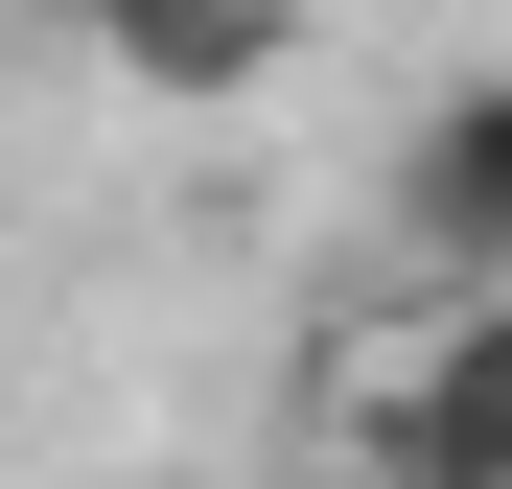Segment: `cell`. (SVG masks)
I'll list each match as a JSON object with an SVG mask.
<instances>
[{"label":"cell","instance_id":"cell-1","mask_svg":"<svg viewBox=\"0 0 512 489\" xmlns=\"http://www.w3.org/2000/svg\"><path fill=\"white\" fill-rule=\"evenodd\" d=\"M326 420H350L373 489H512V280H443L396 303L350 373H326Z\"/></svg>","mask_w":512,"mask_h":489},{"label":"cell","instance_id":"cell-2","mask_svg":"<svg viewBox=\"0 0 512 489\" xmlns=\"http://www.w3.org/2000/svg\"><path fill=\"white\" fill-rule=\"evenodd\" d=\"M70 24H94V70H117V94H256L303 0H70Z\"/></svg>","mask_w":512,"mask_h":489},{"label":"cell","instance_id":"cell-3","mask_svg":"<svg viewBox=\"0 0 512 489\" xmlns=\"http://www.w3.org/2000/svg\"><path fill=\"white\" fill-rule=\"evenodd\" d=\"M419 257H443V280H512V70L419 117Z\"/></svg>","mask_w":512,"mask_h":489}]
</instances>
